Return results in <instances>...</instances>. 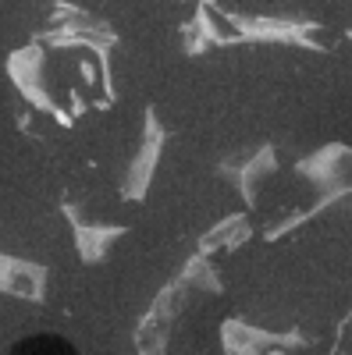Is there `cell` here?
<instances>
[{"label": "cell", "mask_w": 352, "mask_h": 355, "mask_svg": "<svg viewBox=\"0 0 352 355\" xmlns=\"http://www.w3.org/2000/svg\"><path fill=\"white\" fill-rule=\"evenodd\" d=\"M25 348H36V352H43V348H53V352H72V345H68L65 338H28V341H22V345H18V352H25Z\"/></svg>", "instance_id": "1"}]
</instances>
